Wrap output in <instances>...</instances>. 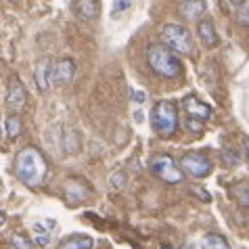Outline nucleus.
Returning a JSON list of instances; mask_svg holds the SVG:
<instances>
[{"instance_id":"f3484780","label":"nucleus","mask_w":249,"mask_h":249,"mask_svg":"<svg viewBox=\"0 0 249 249\" xmlns=\"http://www.w3.org/2000/svg\"><path fill=\"white\" fill-rule=\"evenodd\" d=\"M231 195L237 199V201L243 205V207H249V182H239L234 184L231 189Z\"/></svg>"},{"instance_id":"aec40b11","label":"nucleus","mask_w":249,"mask_h":249,"mask_svg":"<svg viewBox=\"0 0 249 249\" xmlns=\"http://www.w3.org/2000/svg\"><path fill=\"white\" fill-rule=\"evenodd\" d=\"M132 9V0H113L111 6V19H120L124 13Z\"/></svg>"},{"instance_id":"39448f33","label":"nucleus","mask_w":249,"mask_h":249,"mask_svg":"<svg viewBox=\"0 0 249 249\" xmlns=\"http://www.w3.org/2000/svg\"><path fill=\"white\" fill-rule=\"evenodd\" d=\"M151 170L155 172L157 178H161L163 182L168 184H178V182H184V172L182 168H178V163L174 161V157L170 155H155L151 157Z\"/></svg>"},{"instance_id":"4be33fe9","label":"nucleus","mask_w":249,"mask_h":249,"mask_svg":"<svg viewBox=\"0 0 249 249\" xmlns=\"http://www.w3.org/2000/svg\"><path fill=\"white\" fill-rule=\"evenodd\" d=\"M11 245H13V249H34V241H30L25 234L17 232V234H13Z\"/></svg>"},{"instance_id":"bb28decb","label":"nucleus","mask_w":249,"mask_h":249,"mask_svg":"<svg viewBox=\"0 0 249 249\" xmlns=\"http://www.w3.org/2000/svg\"><path fill=\"white\" fill-rule=\"evenodd\" d=\"M193 193H195V195H199L201 197V201H210V193H207L205 189H201V186H193Z\"/></svg>"},{"instance_id":"9b49d317","label":"nucleus","mask_w":249,"mask_h":249,"mask_svg":"<svg viewBox=\"0 0 249 249\" xmlns=\"http://www.w3.org/2000/svg\"><path fill=\"white\" fill-rule=\"evenodd\" d=\"M90 195V189L84 184V180H69L65 184V197L69 201H84Z\"/></svg>"},{"instance_id":"a211bd4d","label":"nucleus","mask_w":249,"mask_h":249,"mask_svg":"<svg viewBox=\"0 0 249 249\" xmlns=\"http://www.w3.org/2000/svg\"><path fill=\"white\" fill-rule=\"evenodd\" d=\"M4 130H6V136L15 141V138L21 134V122H19V117L17 115H9V117H6Z\"/></svg>"},{"instance_id":"6e6552de","label":"nucleus","mask_w":249,"mask_h":249,"mask_svg":"<svg viewBox=\"0 0 249 249\" xmlns=\"http://www.w3.org/2000/svg\"><path fill=\"white\" fill-rule=\"evenodd\" d=\"M53 67L51 65V59H40L38 65H36V73H34V80H36V86L40 92H46L51 88V82H53Z\"/></svg>"},{"instance_id":"a878e982","label":"nucleus","mask_w":249,"mask_h":249,"mask_svg":"<svg viewBox=\"0 0 249 249\" xmlns=\"http://www.w3.org/2000/svg\"><path fill=\"white\" fill-rule=\"evenodd\" d=\"M239 21L243 25H249V0L243 2V6L239 9Z\"/></svg>"},{"instance_id":"f03ea898","label":"nucleus","mask_w":249,"mask_h":249,"mask_svg":"<svg viewBox=\"0 0 249 249\" xmlns=\"http://www.w3.org/2000/svg\"><path fill=\"white\" fill-rule=\"evenodd\" d=\"M147 61L151 69H153L155 73L163 75V78H170L174 80L178 75L182 73V65H180V59L176 57L174 53L170 51V48L165 46H151L147 51Z\"/></svg>"},{"instance_id":"b1692460","label":"nucleus","mask_w":249,"mask_h":249,"mask_svg":"<svg viewBox=\"0 0 249 249\" xmlns=\"http://www.w3.org/2000/svg\"><path fill=\"white\" fill-rule=\"evenodd\" d=\"M222 163H224V165H237V163H239L237 153H234V151H231V149H224V151H222Z\"/></svg>"},{"instance_id":"cd10ccee","label":"nucleus","mask_w":249,"mask_h":249,"mask_svg":"<svg viewBox=\"0 0 249 249\" xmlns=\"http://www.w3.org/2000/svg\"><path fill=\"white\" fill-rule=\"evenodd\" d=\"M130 94L134 96V101H136V103H144V99H147V94H144L142 90H136V92H130Z\"/></svg>"},{"instance_id":"f257e3e1","label":"nucleus","mask_w":249,"mask_h":249,"mask_svg":"<svg viewBox=\"0 0 249 249\" xmlns=\"http://www.w3.org/2000/svg\"><path fill=\"white\" fill-rule=\"evenodd\" d=\"M15 176L27 186H38L48 176V161L36 147H25L15 155Z\"/></svg>"},{"instance_id":"dca6fc26","label":"nucleus","mask_w":249,"mask_h":249,"mask_svg":"<svg viewBox=\"0 0 249 249\" xmlns=\"http://www.w3.org/2000/svg\"><path fill=\"white\" fill-rule=\"evenodd\" d=\"M201 249H231V243L218 232H207L201 241Z\"/></svg>"},{"instance_id":"c756f323","label":"nucleus","mask_w":249,"mask_h":249,"mask_svg":"<svg viewBox=\"0 0 249 249\" xmlns=\"http://www.w3.org/2000/svg\"><path fill=\"white\" fill-rule=\"evenodd\" d=\"M134 115H136V117H134V120H136V122H142V113H141V111H136Z\"/></svg>"},{"instance_id":"c85d7f7f","label":"nucleus","mask_w":249,"mask_h":249,"mask_svg":"<svg viewBox=\"0 0 249 249\" xmlns=\"http://www.w3.org/2000/svg\"><path fill=\"white\" fill-rule=\"evenodd\" d=\"M243 147H245V155L249 157V138H243Z\"/></svg>"},{"instance_id":"2eb2a0df","label":"nucleus","mask_w":249,"mask_h":249,"mask_svg":"<svg viewBox=\"0 0 249 249\" xmlns=\"http://www.w3.org/2000/svg\"><path fill=\"white\" fill-rule=\"evenodd\" d=\"M180 13L186 19H197L199 15L205 13V2L203 0H182L180 2Z\"/></svg>"},{"instance_id":"ddd939ff","label":"nucleus","mask_w":249,"mask_h":249,"mask_svg":"<svg viewBox=\"0 0 249 249\" xmlns=\"http://www.w3.org/2000/svg\"><path fill=\"white\" fill-rule=\"evenodd\" d=\"M197 34H199L201 42H203L207 48H212V46H216V44H218L216 30H213V23L210 21V19H203V21H199V25H197Z\"/></svg>"},{"instance_id":"7ed1b4c3","label":"nucleus","mask_w":249,"mask_h":249,"mask_svg":"<svg viewBox=\"0 0 249 249\" xmlns=\"http://www.w3.org/2000/svg\"><path fill=\"white\" fill-rule=\"evenodd\" d=\"M151 126L159 136H172L178 126V111L172 101H159L151 111Z\"/></svg>"},{"instance_id":"9d476101","label":"nucleus","mask_w":249,"mask_h":249,"mask_svg":"<svg viewBox=\"0 0 249 249\" xmlns=\"http://www.w3.org/2000/svg\"><path fill=\"white\" fill-rule=\"evenodd\" d=\"M27 101V92L23 84L19 82V78H13L11 84H9V94H6V105L11 109H21Z\"/></svg>"},{"instance_id":"f8f14e48","label":"nucleus","mask_w":249,"mask_h":249,"mask_svg":"<svg viewBox=\"0 0 249 249\" xmlns=\"http://www.w3.org/2000/svg\"><path fill=\"white\" fill-rule=\"evenodd\" d=\"M94 241L88 234H69L59 243V249H92Z\"/></svg>"},{"instance_id":"1a4fd4ad","label":"nucleus","mask_w":249,"mask_h":249,"mask_svg":"<svg viewBox=\"0 0 249 249\" xmlns=\"http://www.w3.org/2000/svg\"><path fill=\"white\" fill-rule=\"evenodd\" d=\"M73 73H75L73 61L71 59H61V61H57V65L53 67V82L57 86H63V84H67V82H71Z\"/></svg>"},{"instance_id":"20e7f679","label":"nucleus","mask_w":249,"mask_h":249,"mask_svg":"<svg viewBox=\"0 0 249 249\" xmlns=\"http://www.w3.org/2000/svg\"><path fill=\"white\" fill-rule=\"evenodd\" d=\"M161 38H163V44L174 53H180V54H189L191 48H193V38L186 27L182 25H176V23H168L163 25L161 30Z\"/></svg>"},{"instance_id":"423d86ee","label":"nucleus","mask_w":249,"mask_h":249,"mask_svg":"<svg viewBox=\"0 0 249 249\" xmlns=\"http://www.w3.org/2000/svg\"><path fill=\"white\" fill-rule=\"evenodd\" d=\"M180 168L193 178H205L212 172V161L199 151H186L180 157Z\"/></svg>"},{"instance_id":"7c9ffc66","label":"nucleus","mask_w":249,"mask_h":249,"mask_svg":"<svg viewBox=\"0 0 249 249\" xmlns=\"http://www.w3.org/2000/svg\"><path fill=\"white\" fill-rule=\"evenodd\" d=\"M161 249H172V247H168V245H163V247H161Z\"/></svg>"},{"instance_id":"4468645a","label":"nucleus","mask_w":249,"mask_h":249,"mask_svg":"<svg viewBox=\"0 0 249 249\" xmlns=\"http://www.w3.org/2000/svg\"><path fill=\"white\" fill-rule=\"evenodd\" d=\"M73 9L82 19H94L99 15V2L96 0H75Z\"/></svg>"},{"instance_id":"412c9836","label":"nucleus","mask_w":249,"mask_h":249,"mask_svg":"<svg viewBox=\"0 0 249 249\" xmlns=\"http://www.w3.org/2000/svg\"><path fill=\"white\" fill-rule=\"evenodd\" d=\"M48 241H51V234H48V231H44L42 224L34 226V243H36L38 247H46Z\"/></svg>"},{"instance_id":"5701e85b","label":"nucleus","mask_w":249,"mask_h":249,"mask_svg":"<svg viewBox=\"0 0 249 249\" xmlns=\"http://www.w3.org/2000/svg\"><path fill=\"white\" fill-rule=\"evenodd\" d=\"M124 184H126V174L124 172H113L111 176H109V186L115 191H120L124 189Z\"/></svg>"},{"instance_id":"0eeeda50","label":"nucleus","mask_w":249,"mask_h":249,"mask_svg":"<svg viewBox=\"0 0 249 249\" xmlns=\"http://www.w3.org/2000/svg\"><path fill=\"white\" fill-rule=\"evenodd\" d=\"M182 109H184V113L189 115V117H195V120H210V115H212V107L207 105V103L203 101H199L197 96H184V101H182Z\"/></svg>"},{"instance_id":"393cba45","label":"nucleus","mask_w":249,"mask_h":249,"mask_svg":"<svg viewBox=\"0 0 249 249\" xmlns=\"http://www.w3.org/2000/svg\"><path fill=\"white\" fill-rule=\"evenodd\" d=\"M186 128L191 130V132H195V134H201L203 132V122L201 120H195V117H189V120H186Z\"/></svg>"},{"instance_id":"6ab92c4d","label":"nucleus","mask_w":249,"mask_h":249,"mask_svg":"<svg viewBox=\"0 0 249 249\" xmlns=\"http://www.w3.org/2000/svg\"><path fill=\"white\" fill-rule=\"evenodd\" d=\"M63 149H65V153H78L80 138H78V134H75L73 130H67V132L63 134Z\"/></svg>"}]
</instances>
